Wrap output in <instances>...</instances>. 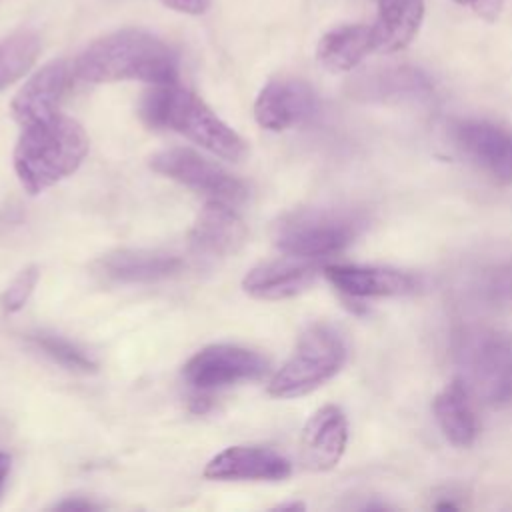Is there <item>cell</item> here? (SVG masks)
I'll return each instance as SVG.
<instances>
[{"label": "cell", "instance_id": "1", "mask_svg": "<svg viewBox=\"0 0 512 512\" xmlns=\"http://www.w3.org/2000/svg\"><path fill=\"white\" fill-rule=\"evenodd\" d=\"M72 68L78 80L90 84L120 80L172 84L178 80V54L148 30L122 28L86 46Z\"/></svg>", "mask_w": 512, "mask_h": 512}, {"label": "cell", "instance_id": "2", "mask_svg": "<svg viewBox=\"0 0 512 512\" xmlns=\"http://www.w3.org/2000/svg\"><path fill=\"white\" fill-rule=\"evenodd\" d=\"M88 154V136L70 116L58 112L50 118L22 126L14 148V170L22 188L36 196L74 174Z\"/></svg>", "mask_w": 512, "mask_h": 512}, {"label": "cell", "instance_id": "3", "mask_svg": "<svg viewBox=\"0 0 512 512\" xmlns=\"http://www.w3.org/2000/svg\"><path fill=\"white\" fill-rule=\"evenodd\" d=\"M140 116L150 128L172 130L212 154L238 162L246 142L194 92L172 84H154L140 102Z\"/></svg>", "mask_w": 512, "mask_h": 512}, {"label": "cell", "instance_id": "4", "mask_svg": "<svg viewBox=\"0 0 512 512\" xmlns=\"http://www.w3.org/2000/svg\"><path fill=\"white\" fill-rule=\"evenodd\" d=\"M346 362V344L330 324L310 326L292 356L272 376L268 392L274 398H298L334 378Z\"/></svg>", "mask_w": 512, "mask_h": 512}, {"label": "cell", "instance_id": "5", "mask_svg": "<svg viewBox=\"0 0 512 512\" xmlns=\"http://www.w3.org/2000/svg\"><path fill=\"white\" fill-rule=\"evenodd\" d=\"M358 232L352 214L330 208H300L280 216L272 228V240L288 256L324 258L344 250Z\"/></svg>", "mask_w": 512, "mask_h": 512}, {"label": "cell", "instance_id": "6", "mask_svg": "<svg viewBox=\"0 0 512 512\" xmlns=\"http://www.w3.org/2000/svg\"><path fill=\"white\" fill-rule=\"evenodd\" d=\"M150 168L208 196V200H220L234 206L248 198V186L240 178L190 148L160 150L150 158Z\"/></svg>", "mask_w": 512, "mask_h": 512}, {"label": "cell", "instance_id": "7", "mask_svg": "<svg viewBox=\"0 0 512 512\" xmlns=\"http://www.w3.org/2000/svg\"><path fill=\"white\" fill-rule=\"evenodd\" d=\"M452 146L498 184H512V128L488 118H458L448 128Z\"/></svg>", "mask_w": 512, "mask_h": 512}, {"label": "cell", "instance_id": "8", "mask_svg": "<svg viewBox=\"0 0 512 512\" xmlns=\"http://www.w3.org/2000/svg\"><path fill=\"white\" fill-rule=\"evenodd\" d=\"M268 360L256 350L236 344H212L196 352L182 368V378L196 392H210L238 382L262 378Z\"/></svg>", "mask_w": 512, "mask_h": 512}, {"label": "cell", "instance_id": "9", "mask_svg": "<svg viewBox=\"0 0 512 512\" xmlns=\"http://www.w3.org/2000/svg\"><path fill=\"white\" fill-rule=\"evenodd\" d=\"M476 392L490 404L512 402V338L486 334L466 348Z\"/></svg>", "mask_w": 512, "mask_h": 512}, {"label": "cell", "instance_id": "10", "mask_svg": "<svg viewBox=\"0 0 512 512\" xmlns=\"http://www.w3.org/2000/svg\"><path fill=\"white\" fill-rule=\"evenodd\" d=\"M318 98L312 86L298 78L270 80L254 102L256 122L272 132L304 124L316 114Z\"/></svg>", "mask_w": 512, "mask_h": 512}, {"label": "cell", "instance_id": "11", "mask_svg": "<svg viewBox=\"0 0 512 512\" xmlns=\"http://www.w3.org/2000/svg\"><path fill=\"white\" fill-rule=\"evenodd\" d=\"M74 78V68L66 60H54L42 66L16 92L10 106L14 120L20 126H28L58 114Z\"/></svg>", "mask_w": 512, "mask_h": 512}, {"label": "cell", "instance_id": "12", "mask_svg": "<svg viewBox=\"0 0 512 512\" xmlns=\"http://www.w3.org/2000/svg\"><path fill=\"white\" fill-rule=\"evenodd\" d=\"M348 446V420L340 406H320L304 424L300 438V460L316 472L332 470Z\"/></svg>", "mask_w": 512, "mask_h": 512}, {"label": "cell", "instance_id": "13", "mask_svg": "<svg viewBox=\"0 0 512 512\" xmlns=\"http://www.w3.org/2000/svg\"><path fill=\"white\" fill-rule=\"evenodd\" d=\"M322 272L338 292L354 300L404 296L418 286V280L412 274L384 266L332 264L324 266Z\"/></svg>", "mask_w": 512, "mask_h": 512}, {"label": "cell", "instance_id": "14", "mask_svg": "<svg viewBox=\"0 0 512 512\" xmlns=\"http://www.w3.org/2000/svg\"><path fill=\"white\" fill-rule=\"evenodd\" d=\"M290 474V460L264 446H230L210 458L204 468V476L210 480L278 482Z\"/></svg>", "mask_w": 512, "mask_h": 512}, {"label": "cell", "instance_id": "15", "mask_svg": "<svg viewBox=\"0 0 512 512\" xmlns=\"http://www.w3.org/2000/svg\"><path fill=\"white\" fill-rule=\"evenodd\" d=\"M320 266L310 258L288 256L278 260H268L254 266L242 280V288L252 298L260 300H284L308 290Z\"/></svg>", "mask_w": 512, "mask_h": 512}, {"label": "cell", "instance_id": "16", "mask_svg": "<svg viewBox=\"0 0 512 512\" xmlns=\"http://www.w3.org/2000/svg\"><path fill=\"white\" fill-rule=\"evenodd\" d=\"M352 94L380 104H420L430 100L432 84L418 68L394 66L358 76L352 84Z\"/></svg>", "mask_w": 512, "mask_h": 512}, {"label": "cell", "instance_id": "17", "mask_svg": "<svg viewBox=\"0 0 512 512\" xmlns=\"http://www.w3.org/2000/svg\"><path fill=\"white\" fill-rule=\"evenodd\" d=\"M246 236L248 230L232 204L208 200L190 230V244L206 256H228L242 248Z\"/></svg>", "mask_w": 512, "mask_h": 512}, {"label": "cell", "instance_id": "18", "mask_svg": "<svg viewBox=\"0 0 512 512\" xmlns=\"http://www.w3.org/2000/svg\"><path fill=\"white\" fill-rule=\"evenodd\" d=\"M182 260L158 250H114L96 262V272L118 284H150L178 274Z\"/></svg>", "mask_w": 512, "mask_h": 512}, {"label": "cell", "instance_id": "19", "mask_svg": "<svg viewBox=\"0 0 512 512\" xmlns=\"http://www.w3.org/2000/svg\"><path fill=\"white\" fill-rule=\"evenodd\" d=\"M432 414L442 436L456 448H470L478 438V418L464 378H454L432 400Z\"/></svg>", "mask_w": 512, "mask_h": 512}, {"label": "cell", "instance_id": "20", "mask_svg": "<svg viewBox=\"0 0 512 512\" xmlns=\"http://www.w3.org/2000/svg\"><path fill=\"white\" fill-rule=\"evenodd\" d=\"M424 20V0H382L370 26L372 50L394 54L410 46Z\"/></svg>", "mask_w": 512, "mask_h": 512}, {"label": "cell", "instance_id": "21", "mask_svg": "<svg viewBox=\"0 0 512 512\" xmlns=\"http://www.w3.org/2000/svg\"><path fill=\"white\" fill-rule=\"evenodd\" d=\"M372 50L370 26L346 24L326 32L316 46V60L328 72L354 70Z\"/></svg>", "mask_w": 512, "mask_h": 512}, {"label": "cell", "instance_id": "22", "mask_svg": "<svg viewBox=\"0 0 512 512\" xmlns=\"http://www.w3.org/2000/svg\"><path fill=\"white\" fill-rule=\"evenodd\" d=\"M40 54V38L32 30H20L0 42V90L20 80Z\"/></svg>", "mask_w": 512, "mask_h": 512}, {"label": "cell", "instance_id": "23", "mask_svg": "<svg viewBox=\"0 0 512 512\" xmlns=\"http://www.w3.org/2000/svg\"><path fill=\"white\" fill-rule=\"evenodd\" d=\"M30 342L50 360H54L56 364L64 366L66 370H74V372H94L96 370V362L76 344H72L70 340L56 336V334H46V332H38L30 336Z\"/></svg>", "mask_w": 512, "mask_h": 512}, {"label": "cell", "instance_id": "24", "mask_svg": "<svg viewBox=\"0 0 512 512\" xmlns=\"http://www.w3.org/2000/svg\"><path fill=\"white\" fill-rule=\"evenodd\" d=\"M40 272L36 266H26L22 268L16 278L6 286V290L0 296V306L6 314H14L26 306L30 300L36 284H38Z\"/></svg>", "mask_w": 512, "mask_h": 512}, {"label": "cell", "instance_id": "25", "mask_svg": "<svg viewBox=\"0 0 512 512\" xmlns=\"http://www.w3.org/2000/svg\"><path fill=\"white\" fill-rule=\"evenodd\" d=\"M460 6H468L476 16L486 22H496L502 14L504 0H454Z\"/></svg>", "mask_w": 512, "mask_h": 512}, {"label": "cell", "instance_id": "26", "mask_svg": "<svg viewBox=\"0 0 512 512\" xmlns=\"http://www.w3.org/2000/svg\"><path fill=\"white\" fill-rule=\"evenodd\" d=\"M166 8H172L176 12H182V14H192V16H198V14H204L210 6V0H160Z\"/></svg>", "mask_w": 512, "mask_h": 512}, {"label": "cell", "instance_id": "27", "mask_svg": "<svg viewBox=\"0 0 512 512\" xmlns=\"http://www.w3.org/2000/svg\"><path fill=\"white\" fill-rule=\"evenodd\" d=\"M54 508L56 510H96V508H100V504L86 500L82 496H76V498H66V500L54 504Z\"/></svg>", "mask_w": 512, "mask_h": 512}, {"label": "cell", "instance_id": "28", "mask_svg": "<svg viewBox=\"0 0 512 512\" xmlns=\"http://www.w3.org/2000/svg\"><path fill=\"white\" fill-rule=\"evenodd\" d=\"M8 472H10V456L0 452V494L6 486V480H8Z\"/></svg>", "mask_w": 512, "mask_h": 512}, {"label": "cell", "instance_id": "29", "mask_svg": "<svg viewBox=\"0 0 512 512\" xmlns=\"http://www.w3.org/2000/svg\"><path fill=\"white\" fill-rule=\"evenodd\" d=\"M304 502H284V504H278L276 510H304Z\"/></svg>", "mask_w": 512, "mask_h": 512}, {"label": "cell", "instance_id": "30", "mask_svg": "<svg viewBox=\"0 0 512 512\" xmlns=\"http://www.w3.org/2000/svg\"><path fill=\"white\" fill-rule=\"evenodd\" d=\"M378 2H382V0H378Z\"/></svg>", "mask_w": 512, "mask_h": 512}]
</instances>
